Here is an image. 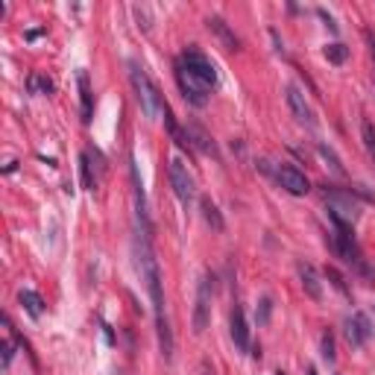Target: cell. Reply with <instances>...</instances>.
Listing matches in <instances>:
<instances>
[{"label": "cell", "instance_id": "1", "mask_svg": "<svg viewBox=\"0 0 375 375\" xmlns=\"http://www.w3.org/2000/svg\"><path fill=\"white\" fill-rule=\"evenodd\" d=\"M138 252V270H141V279L150 290V299H153V314H155V331H159V346L165 361L173 358V331L167 323V308H165V290H162V273H159V261L153 255L150 238H138L135 244Z\"/></svg>", "mask_w": 375, "mask_h": 375}, {"label": "cell", "instance_id": "2", "mask_svg": "<svg viewBox=\"0 0 375 375\" xmlns=\"http://www.w3.org/2000/svg\"><path fill=\"white\" fill-rule=\"evenodd\" d=\"M129 76H132V88H135V94H138V103H141V109H144V114L150 117V121H155L162 112H165V100H162V94H159V88L153 85V80L147 76V71L141 68V65H129Z\"/></svg>", "mask_w": 375, "mask_h": 375}, {"label": "cell", "instance_id": "3", "mask_svg": "<svg viewBox=\"0 0 375 375\" xmlns=\"http://www.w3.org/2000/svg\"><path fill=\"white\" fill-rule=\"evenodd\" d=\"M179 65L182 71H188L196 83H203L206 88H214L217 85V71H214V62L203 53V50H196V47H188L182 56H179Z\"/></svg>", "mask_w": 375, "mask_h": 375}, {"label": "cell", "instance_id": "4", "mask_svg": "<svg viewBox=\"0 0 375 375\" xmlns=\"http://www.w3.org/2000/svg\"><path fill=\"white\" fill-rule=\"evenodd\" d=\"M211 299H214V275L203 273L200 287H196V308H194V331L203 334L211 323Z\"/></svg>", "mask_w": 375, "mask_h": 375}, {"label": "cell", "instance_id": "5", "mask_svg": "<svg viewBox=\"0 0 375 375\" xmlns=\"http://www.w3.org/2000/svg\"><path fill=\"white\" fill-rule=\"evenodd\" d=\"M170 185H173V194L179 196V203L188 206L196 194V185H194V176L188 173L185 162L182 159H170Z\"/></svg>", "mask_w": 375, "mask_h": 375}, {"label": "cell", "instance_id": "6", "mask_svg": "<svg viewBox=\"0 0 375 375\" xmlns=\"http://www.w3.org/2000/svg\"><path fill=\"white\" fill-rule=\"evenodd\" d=\"M273 176H275V179H279V185H282L287 194H293V196H305V194L311 191L308 176H305L299 167H293V165H279Z\"/></svg>", "mask_w": 375, "mask_h": 375}, {"label": "cell", "instance_id": "7", "mask_svg": "<svg viewBox=\"0 0 375 375\" xmlns=\"http://www.w3.org/2000/svg\"><path fill=\"white\" fill-rule=\"evenodd\" d=\"M176 83H179V88H182V97L191 103V106H196V109H203L206 103H208V88L203 85V83H196L194 76L188 73V71H182L179 65H176Z\"/></svg>", "mask_w": 375, "mask_h": 375}, {"label": "cell", "instance_id": "8", "mask_svg": "<svg viewBox=\"0 0 375 375\" xmlns=\"http://www.w3.org/2000/svg\"><path fill=\"white\" fill-rule=\"evenodd\" d=\"M369 338H372V323H369V317H367V314H361V311H355L352 317L346 320V340H349V346L352 349H361Z\"/></svg>", "mask_w": 375, "mask_h": 375}, {"label": "cell", "instance_id": "9", "mask_svg": "<svg viewBox=\"0 0 375 375\" xmlns=\"http://www.w3.org/2000/svg\"><path fill=\"white\" fill-rule=\"evenodd\" d=\"M287 106H290V112H293V117H296V124H302V126H314V114H311V109H308V103H305V94L299 91V88H293V85H287Z\"/></svg>", "mask_w": 375, "mask_h": 375}, {"label": "cell", "instance_id": "10", "mask_svg": "<svg viewBox=\"0 0 375 375\" xmlns=\"http://www.w3.org/2000/svg\"><path fill=\"white\" fill-rule=\"evenodd\" d=\"M229 331H232L234 349H238V352H249V326H246V317H244V308H234L232 311Z\"/></svg>", "mask_w": 375, "mask_h": 375}, {"label": "cell", "instance_id": "11", "mask_svg": "<svg viewBox=\"0 0 375 375\" xmlns=\"http://www.w3.org/2000/svg\"><path fill=\"white\" fill-rule=\"evenodd\" d=\"M299 270V279H302V287H305V293L311 296V299H323V285H320V275H317V270H314L311 264H299L296 267Z\"/></svg>", "mask_w": 375, "mask_h": 375}, {"label": "cell", "instance_id": "12", "mask_svg": "<svg viewBox=\"0 0 375 375\" xmlns=\"http://www.w3.org/2000/svg\"><path fill=\"white\" fill-rule=\"evenodd\" d=\"M76 85H80V112H83V121L88 124L91 114H94V97H91V83H88V73L85 71L76 73Z\"/></svg>", "mask_w": 375, "mask_h": 375}, {"label": "cell", "instance_id": "13", "mask_svg": "<svg viewBox=\"0 0 375 375\" xmlns=\"http://www.w3.org/2000/svg\"><path fill=\"white\" fill-rule=\"evenodd\" d=\"M206 24H208V30H211V32H217V35H220V42H223V44H226L229 50H238V47H241V42H238V35H234V32H232V30L226 27V21H223V18H217V15H211V18H208V21H206Z\"/></svg>", "mask_w": 375, "mask_h": 375}, {"label": "cell", "instance_id": "14", "mask_svg": "<svg viewBox=\"0 0 375 375\" xmlns=\"http://www.w3.org/2000/svg\"><path fill=\"white\" fill-rule=\"evenodd\" d=\"M18 299H21L24 311L30 314L32 320H38V317L44 314V299H42V296H38L35 290H21V296H18Z\"/></svg>", "mask_w": 375, "mask_h": 375}, {"label": "cell", "instance_id": "15", "mask_svg": "<svg viewBox=\"0 0 375 375\" xmlns=\"http://www.w3.org/2000/svg\"><path fill=\"white\" fill-rule=\"evenodd\" d=\"M200 208H203V220L214 229V232H223L226 229V223H223V214H220V208H217L211 200H203L200 203Z\"/></svg>", "mask_w": 375, "mask_h": 375}, {"label": "cell", "instance_id": "16", "mask_svg": "<svg viewBox=\"0 0 375 375\" xmlns=\"http://www.w3.org/2000/svg\"><path fill=\"white\" fill-rule=\"evenodd\" d=\"M188 141H191V147H200L203 153H211V155H217V147H214V141L211 138L200 129V126H191L188 129Z\"/></svg>", "mask_w": 375, "mask_h": 375}, {"label": "cell", "instance_id": "17", "mask_svg": "<svg viewBox=\"0 0 375 375\" xmlns=\"http://www.w3.org/2000/svg\"><path fill=\"white\" fill-rule=\"evenodd\" d=\"M80 170H83V188L94 191L97 176H94V165H91V153H83L80 155Z\"/></svg>", "mask_w": 375, "mask_h": 375}, {"label": "cell", "instance_id": "18", "mask_svg": "<svg viewBox=\"0 0 375 375\" xmlns=\"http://www.w3.org/2000/svg\"><path fill=\"white\" fill-rule=\"evenodd\" d=\"M326 59L331 65H343L346 59H349V47H343V44H328L326 47Z\"/></svg>", "mask_w": 375, "mask_h": 375}, {"label": "cell", "instance_id": "19", "mask_svg": "<svg viewBox=\"0 0 375 375\" xmlns=\"http://www.w3.org/2000/svg\"><path fill=\"white\" fill-rule=\"evenodd\" d=\"M30 91H32V94H38V91H42V94H50V91H53V83L47 80V76H42V73H32V76H30Z\"/></svg>", "mask_w": 375, "mask_h": 375}, {"label": "cell", "instance_id": "20", "mask_svg": "<svg viewBox=\"0 0 375 375\" xmlns=\"http://www.w3.org/2000/svg\"><path fill=\"white\" fill-rule=\"evenodd\" d=\"M320 155H323V159L331 165V170H334V173H338V176H343V165H340V159H338V155H334V150H331V147L320 144Z\"/></svg>", "mask_w": 375, "mask_h": 375}, {"label": "cell", "instance_id": "21", "mask_svg": "<svg viewBox=\"0 0 375 375\" xmlns=\"http://www.w3.org/2000/svg\"><path fill=\"white\" fill-rule=\"evenodd\" d=\"M361 129H364V141H367V150H369V153L375 155V129H372V124H369V121H364V126H361Z\"/></svg>", "mask_w": 375, "mask_h": 375}, {"label": "cell", "instance_id": "22", "mask_svg": "<svg viewBox=\"0 0 375 375\" xmlns=\"http://www.w3.org/2000/svg\"><path fill=\"white\" fill-rule=\"evenodd\" d=\"M326 275H328V279H331V285L338 287L340 293H349V290H346V282H343V275H340L338 270H334V267H328V270H326Z\"/></svg>", "mask_w": 375, "mask_h": 375}, {"label": "cell", "instance_id": "23", "mask_svg": "<svg viewBox=\"0 0 375 375\" xmlns=\"http://www.w3.org/2000/svg\"><path fill=\"white\" fill-rule=\"evenodd\" d=\"M323 358L326 361H334V338H331L328 331L323 334Z\"/></svg>", "mask_w": 375, "mask_h": 375}, {"label": "cell", "instance_id": "24", "mask_svg": "<svg viewBox=\"0 0 375 375\" xmlns=\"http://www.w3.org/2000/svg\"><path fill=\"white\" fill-rule=\"evenodd\" d=\"M12 358H15V346H12V340H4V369L12 367Z\"/></svg>", "mask_w": 375, "mask_h": 375}, {"label": "cell", "instance_id": "25", "mask_svg": "<svg viewBox=\"0 0 375 375\" xmlns=\"http://www.w3.org/2000/svg\"><path fill=\"white\" fill-rule=\"evenodd\" d=\"M132 12H135L138 21H144V30L150 32V18H147V9H144V6H132Z\"/></svg>", "mask_w": 375, "mask_h": 375}, {"label": "cell", "instance_id": "26", "mask_svg": "<svg viewBox=\"0 0 375 375\" xmlns=\"http://www.w3.org/2000/svg\"><path fill=\"white\" fill-rule=\"evenodd\" d=\"M317 15H320V18H323V21H326V27H328V30H331V32H338V24H334V18H331V15H328V12H326V9H317Z\"/></svg>", "mask_w": 375, "mask_h": 375}, {"label": "cell", "instance_id": "27", "mask_svg": "<svg viewBox=\"0 0 375 375\" xmlns=\"http://www.w3.org/2000/svg\"><path fill=\"white\" fill-rule=\"evenodd\" d=\"M270 299H261V317H258V323H267V317H270Z\"/></svg>", "mask_w": 375, "mask_h": 375}, {"label": "cell", "instance_id": "28", "mask_svg": "<svg viewBox=\"0 0 375 375\" xmlns=\"http://www.w3.org/2000/svg\"><path fill=\"white\" fill-rule=\"evenodd\" d=\"M367 42H369V47H372V56H375V35L367 30Z\"/></svg>", "mask_w": 375, "mask_h": 375}, {"label": "cell", "instance_id": "29", "mask_svg": "<svg viewBox=\"0 0 375 375\" xmlns=\"http://www.w3.org/2000/svg\"><path fill=\"white\" fill-rule=\"evenodd\" d=\"M308 375H317V369H314V367H311V369H308Z\"/></svg>", "mask_w": 375, "mask_h": 375}, {"label": "cell", "instance_id": "30", "mask_svg": "<svg viewBox=\"0 0 375 375\" xmlns=\"http://www.w3.org/2000/svg\"><path fill=\"white\" fill-rule=\"evenodd\" d=\"M275 375H285V372H282V369H279V372H275Z\"/></svg>", "mask_w": 375, "mask_h": 375}]
</instances>
